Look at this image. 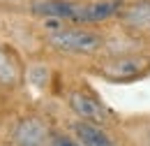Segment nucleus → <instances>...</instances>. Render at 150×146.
<instances>
[{"label": "nucleus", "instance_id": "nucleus-1", "mask_svg": "<svg viewBox=\"0 0 150 146\" xmlns=\"http://www.w3.org/2000/svg\"><path fill=\"white\" fill-rule=\"evenodd\" d=\"M46 39L53 49L65 54H95L104 44V37L99 33L86 30V28H69V26L51 30Z\"/></svg>", "mask_w": 150, "mask_h": 146}, {"label": "nucleus", "instance_id": "nucleus-2", "mask_svg": "<svg viewBox=\"0 0 150 146\" xmlns=\"http://www.w3.org/2000/svg\"><path fill=\"white\" fill-rule=\"evenodd\" d=\"M150 72L148 56H118L99 67V74L109 81H134Z\"/></svg>", "mask_w": 150, "mask_h": 146}, {"label": "nucleus", "instance_id": "nucleus-3", "mask_svg": "<svg viewBox=\"0 0 150 146\" xmlns=\"http://www.w3.org/2000/svg\"><path fill=\"white\" fill-rule=\"evenodd\" d=\"M67 104L69 109L76 114L79 121H88V123H99L104 125L109 118H111V111L106 109V104L88 91H72L67 95Z\"/></svg>", "mask_w": 150, "mask_h": 146}, {"label": "nucleus", "instance_id": "nucleus-4", "mask_svg": "<svg viewBox=\"0 0 150 146\" xmlns=\"http://www.w3.org/2000/svg\"><path fill=\"white\" fill-rule=\"evenodd\" d=\"M53 132L49 123L39 116H25L14 128V144L16 146H51Z\"/></svg>", "mask_w": 150, "mask_h": 146}, {"label": "nucleus", "instance_id": "nucleus-5", "mask_svg": "<svg viewBox=\"0 0 150 146\" xmlns=\"http://www.w3.org/2000/svg\"><path fill=\"white\" fill-rule=\"evenodd\" d=\"M122 7H125V0H95V2H79L76 26L106 21V19L120 14Z\"/></svg>", "mask_w": 150, "mask_h": 146}, {"label": "nucleus", "instance_id": "nucleus-6", "mask_svg": "<svg viewBox=\"0 0 150 146\" xmlns=\"http://www.w3.org/2000/svg\"><path fill=\"white\" fill-rule=\"evenodd\" d=\"M33 12L44 19H60V21L76 23L79 2H72V0H35Z\"/></svg>", "mask_w": 150, "mask_h": 146}, {"label": "nucleus", "instance_id": "nucleus-7", "mask_svg": "<svg viewBox=\"0 0 150 146\" xmlns=\"http://www.w3.org/2000/svg\"><path fill=\"white\" fill-rule=\"evenodd\" d=\"M76 142L81 146H115L111 139V135L104 130V125L99 123H88V121H76L72 125Z\"/></svg>", "mask_w": 150, "mask_h": 146}, {"label": "nucleus", "instance_id": "nucleus-8", "mask_svg": "<svg viewBox=\"0 0 150 146\" xmlns=\"http://www.w3.org/2000/svg\"><path fill=\"white\" fill-rule=\"evenodd\" d=\"M120 21L136 33H150V0H136L122 7Z\"/></svg>", "mask_w": 150, "mask_h": 146}, {"label": "nucleus", "instance_id": "nucleus-9", "mask_svg": "<svg viewBox=\"0 0 150 146\" xmlns=\"http://www.w3.org/2000/svg\"><path fill=\"white\" fill-rule=\"evenodd\" d=\"M19 77L21 72H19V65L14 63V58L0 49V84L2 86H14L19 81Z\"/></svg>", "mask_w": 150, "mask_h": 146}, {"label": "nucleus", "instance_id": "nucleus-10", "mask_svg": "<svg viewBox=\"0 0 150 146\" xmlns=\"http://www.w3.org/2000/svg\"><path fill=\"white\" fill-rule=\"evenodd\" d=\"M51 146H81V144L76 142V137H69V135H53Z\"/></svg>", "mask_w": 150, "mask_h": 146}]
</instances>
